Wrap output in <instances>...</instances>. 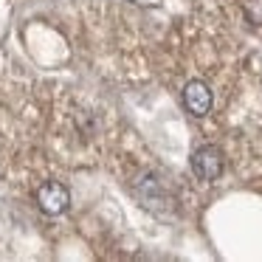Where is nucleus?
I'll use <instances>...</instances> for the list:
<instances>
[{"label":"nucleus","mask_w":262,"mask_h":262,"mask_svg":"<svg viewBox=\"0 0 262 262\" xmlns=\"http://www.w3.org/2000/svg\"><path fill=\"white\" fill-rule=\"evenodd\" d=\"M183 104H186V110L192 116H206L211 110V91L206 82L200 79H192L186 88H183Z\"/></svg>","instance_id":"2"},{"label":"nucleus","mask_w":262,"mask_h":262,"mask_svg":"<svg viewBox=\"0 0 262 262\" xmlns=\"http://www.w3.org/2000/svg\"><path fill=\"white\" fill-rule=\"evenodd\" d=\"M192 172L200 181H217L223 172V152L217 147H200L192 152Z\"/></svg>","instance_id":"1"},{"label":"nucleus","mask_w":262,"mask_h":262,"mask_svg":"<svg viewBox=\"0 0 262 262\" xmlns=\"http://www.w3.org/2000/svg\"><path fill=\"white\" fill-rule=\"evenodd\" d=\"M68 200H71V194L62 183H46L37 192V203H40V209L46 214H62L68 209Z\"/></svg>","instance_id":"3"}]
</instances>
